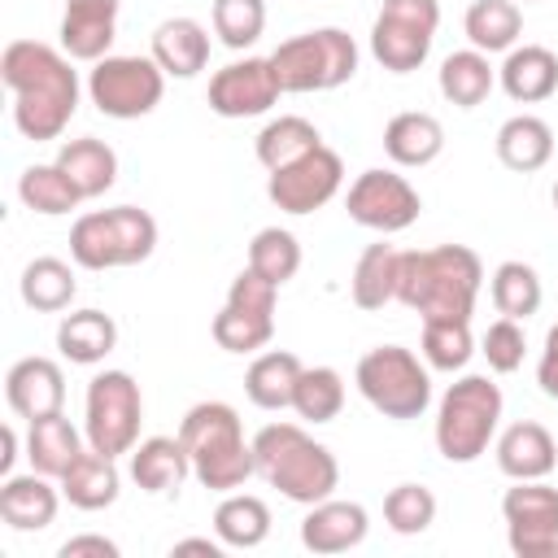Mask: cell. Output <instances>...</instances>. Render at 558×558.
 <instances>
[{"label":"cell","mask_w":558,"mask_h":558,"mask_svg":"<svg viewBox=\"0 0 558 558\" xmlns=\"http://www.w3.org/2000/svg\"><path fill=\"white\" fill-rule=\"evenodd\" d=\"M344 209H349V218H353L357 227L392 235V231H405V227L418 218L423 196H418V187H414L405 174H397V170H362V174L349 183Z\"/></svg>","instance_id":"obj_13"},{"label":"cell","mask_w":558,"mask_h":558,"mask_svg":"<svg viewBox=\"0 0 558 558\" xmlns=\"http://www.w3.org/2000/svg\"><path fill=\"white\" fill-rule=\"evenodd\" d=\"M118 344V323L105 310H74L57 323V349L74 366H96L113 353Z\"/></svg>","instance_id":"obj_26"},{"label":"cell","mask_w":558,"mask_h":558,"mask_svg":"<svg viewBox=\"0 0 558 558\" xmlns=\"http://www.w3.org/2000/svg\"><path fill=\"white\" fill-rule=\"evenodd\" d=\"M248 266L257 275H266L270 283L283 288L301 270V244H296V235L283 231V227H262L253 235V244H248Z\"/></svg>","instance_id":"obj_41"},{"label":"cell","mask_w":558,"mask_h":558,"mask_svg":"<svg viewBox=\"0 0 558 558\" xmlns=\"http://www.w3.org/2000/svg\"><path fill=\"white\" fill-rule=\"evenodd\" d=\"M501 519L519 558H558V488L545 480H514L501 497Z\"/></svg>","instance_id":"obj_12"},{"label":"cell","mask_w":558,"mask_h":558,"mask_svg":"<svg viewBox=\"0 0 558 558\" xmlns=\"http://www.w3.org/2000/svg\"><path fill=\"white\" fill-rule=\"evenodd\" d=\"M488 292H493L497 314H501V318H514V323H519V318H532V314L541 310V296H545L541 275H536L527 262H501V266L493 270Z\"/></svg>","instance_id":"obj_38"},{"label":"cell","mask_w":558,"mask_h":558,"mask_svg":"<svg viewBox=\"0 0 558 558\" xmlns=\"http://www.w3.org/2000/svg\"><path fill=\"white\" fill-rule=\"evenodd\" d=\"M214 532L227 549H257L270 536V506L253 493H227L214 510Z\"/></svg>","instance_id":"obj_32"},{"label":"cell","mask_w":558,"mask_h":558,"mask_svg":"<svg viewBox=\"0 0 558 558\" xmlns=\"http://www.w3.org/2000/svg\"><path fill=\"white\" fill-rule=\"evenodd\" d=\"M74 57L39 44V39H13L0 57V78L13 92V126L22 140H57L74 109H78V74L70 65Z\"/></svg>","instance_id":"obj_1"},{"label":"cell","mask_w":558,"mask_h":558,"mask_svg":"<svg viewBox=\"0 0 558 558\" xmlns=\"http://www.w3.org/2000/svg\"><path fill=\"white\" fill-rule=\"evenodd\" d=\"M545 349H549V353H558V323L549 327V336H545Z\"/></svg>","instance_id":"obj_51"},{"label":"cell","mask_w":558,"mask_h":558,"mask_svg":"<svg viewBox=\"0 0 558 558\" xmlns=\"http://www.w3.org/2000/svg\"><path fill=\"white\" fill-rule=\"evenodd\" d=\"M83 453V436L78 427L57 410V414H44V418H31V432H26V458L39 475H52L61 480Z\"/></svg>","instance_id":"obj_27"},{"label":"cell","mask_w":558,"mask_h":558,"mask_svg":"<svg viewBox=\"0 0 558 558\" xmlns=\"http://www.w3.org/2000/svg\"><path fill=\"white\" fill-rule=\"evenodd\" d=\"M554 209H558V183H554Z\"/></svg>","instance_id":"obj_52"},{"label":"cell","mask_w":558,"mask_h":558,"mask_svg":"<svg viewBox=\"0 0 558 558\" xmlns=\"http://www.w3.org/2000/svg\"><path fill=\"white\" fill-rule=\"evenodd\" d=\"M253 458H257V475L296 506H318L340 484L336 453L296 423H266L253 436Z\"/></svg>","instance_id":"obj_3"},{"label":"cell","mask_w":558,"mask_h":558,"mask_svg":"<svg viewBox=\"0 0 558 558\" xmlns=\"http://www.w3.org/2000/svg\"><path fill=\"white\" fill-rule=\"evenodd\" d=\"M283 92H331L357 74V44L340 26H318L283 39L270 52Z\"/></svg>","instance_id":"obj_7"},{"label":"cell","mask_w":558,"mask_h":558,"mask_svg":"<svg viewBox=\"0 0 558 558\" xmlns=\"http://www.w3.org/2000/svg\"><path fill=\"white\" fill-rule=\"evenodd\" d=\"M301 357L288 349H266L253 357V366L244 371V392L257 410H288L296 379H301Z\"/></svg>","instance_id":"obj_29"},{"label":"cell","mask_w":558,"mask_h":558,"mask_svg":"<svg viewBox=\"0 0 558 558\" xmlns=\"http://www.w3.org/2000/svg\"><path fill=\"white\" fill-rule=\"evenodd\" d=\"M484 283V266L466 244L414 248L397 266V301L427 318H471Z\"/></svg>","instance_id":"obj_2"},{"label":"cell","mask_w":558,"mask_h":558,"mask_svg":"<svg viewBox=\"0 0 558 558\" xmlns=\"http://www.w3.org/2000/svg\"><path fill=\"white\" fill-rule=\"evenodd\" d=\"M497 83L514 105H536L558 92V57L541 44H514L497 70Z\"/></svg>","instance_id":"obj_22"},{"label":"cell","mask_w":558,"mask_h":558,"mask_svg":"<svg viewBox=\"0 0 558 558\" xmlns=\"http://www.w3.org/2000/svg\"><path fill=\"white\" fill-rule=\"evenodd\" d=\"M74 292H78V283H74L70 262H61V257H35V262H26V270H22V301L31 310L61 314V310H70Z\"/></svg>","instance_id":"obj_37"},{"label":"cell","mask_w":558,"mask_h":558,"mask_svg":"<svg viewBox=\"0 0 558 558\" xmlns=\"http://www.w3.org/2000/svg\"><path fill=\"white\" fill-rule=\"evenodd\" d=\"M0 445H4V453H0V475H9L13 471V458H17V432L4 423L0 427Z\"/></svg>","instance_id":"obj_50"},{"label":"cell","mask_w":558,"mask_h":558,"mask_svg":"<svg viewBox=\"0 0 558 558\" xmlns=\"http://www.w3.org/2000/svg\"><path fill=\"white\" fill-rule=\"evenodd\" d=\"M17 196H22L26 209L48 214V218H61V214L78 209V201H83V192L70 183V174H65L57 161H48V166H26V170L17 174Z\"/></svg>","instance_id":"obj_36"},{"label":"cell","mask_w":558,"mask_h":558,"mask_svg":"<svg viewBox=\"0 0 558 558\" xmlns=\"http://www.w3.org/2000/svg\"><path fill=\"white\" fill-rule=\"evenodd\" d=\"M554 157V131L536 113H514L497 126V161L514 174H532Z\"/></svg>","instance_id":"obj_25"},{"label":"cell","mask_w":558,"mask_h":558,"mask_svg":"<svg viewBox=\"0 0 558 558\" xmlns=\"http://www.w3.org/2000/svg\"><path fill=\"white\" fill-rule=\"evenodd\" d=\"M475 353L471 318H427L423 323V357L436 371H462Z\"/></svg>","instance_id":"obj_40"},{"label":"cell","mask_w":558,"mask_h":558,"mask_svg":"<svg viewBox=\"0 0 558 558\" xmlns=\"http://www.w3.org/2000/svg\"><path fill=\"white\" fill-rule=\"evenodd\" d=\"M166 70L153 57H100L87 74V96L105 118L131 122L161 105Z\"/></svg>","instance_id":"obj_11"},{"label":"cell","mask_w":558,"mask_h":558,"mask_svg":"<svg viewBox=\"0 0 558 558\" xmlns=\"http://www.w3.org/2000/svg\"><path fill=\"white\" fill-rule=\"evenodd\" d=\"M61 488H52V475H4L0 484V519L13 532H44L57 519Z\"/></svg>","instance_id":"obj_19"},{"label":"cell","mask_w":558,"mask_h":558,"mask_svg":"<svg viewBox=\"0 0 558 558\" xmlns=\"http://www.w3.org/2000/svg\"><path fill=\"white\" fill-rule=\"evenodd\" d=\"M480 353L488 357V366H493L497 375L519 371V366H523V353H527L523 327H519L514 318H497V323H488V331H484V349H480Z\"/></svg>","instance_id":"obj_45"},{"label":"cell","mask_w":558,"mask_h":558,"mask_svg":"<svg viewBox=\"0 0 558 558\" xmlns=\"http://www.w3.org/2000/svg\"><path fill=\"white\" fill-rule=\"evenodd\" d=\"M153 248H157V222L148 209H135V205L92 209L70 227V257L83 270L135 266L153 257Z\"/></svg>","instance_id":"obj_5"},{"label":"cell","mask_w":558,"mask_h":558,"mask_svg":"<svg viewBox=\"0 0 558 558\" xmlns=\"http://www.w3.org/2000/svg\"><path fill=\"white\" fill-rule=\"evenodd\" d=\"M187 475H192V458L179 436H148L131 449V480L153 497L179 493Z\"/></svg>","instance_id":"obj_21"},{"label":"cell","mask_w":558,"mask_h":558,"mask_svg":"<svg viewBox=\"0 0 558 558\" xmlns=\"http://www.w3.org/2000/svg\"><path fill=\"white\" fill-rule=\"evenodd\" d=\"M292 410L305 423H331L344 410V379L331 366H305L292 392Z\"/></svg>","instance_id":"obj_39"},{"label":"cell","mask_w":558,"mask_h":558,"mask_svg":"<svg viewBox=\"0 0 558 558\" xmlns=\"http://www.w3.org/2000/svg\"><path fill=\"white\" fill-rule=\"evenodd\" d=\"M436 26L440 0H384L371 26V57L392 74H410L427 61Z\"/></svg>","instance_id":"obj_10"},{"label":"cell","mask_w":558,"mask_h":558,"mask_svg":"<svg viewBox=\"0 0 558 558\" xmlns=\"http://www.w3.org/2000/svg\"><path fill=\"white\" fill-rule=\"evenodd\" d=\"M179 440L192 458V475L209 493H235L253 471V440H244V423L227 401H201L183 414Z\"/></svg>","instance_id":"obj_4"},{"label":"cell","mask_w":558,"mask_h":558,"mask_svg":"<svg viewBox=\"0 0 558 558\" xmlns=\"http://www.w3.org/2000/svg\"><path fill=\"white\" fill-rule=\"evenodd\" d=\"M61 558H118V545L109 541V536H70L61 549H57Z\"/></svg>","instance_id":"obj_47"},{"label":"cell","mask_w":558,"mask_h":558,"mask_svg":"<svg viewBox=\"0 0 558 558\" xmlns=\"http://www.w3.org/2000/svg\"><path fill=\"white\" fill-rule=\"evenodd\" d=\"M4 397L17 418H44L65 405V375L52 357H22L4 375Z\"/></svg>","instance_id":"obj_16"},{"label":"cell","mask_w":558,"mask_h":558,"mask_svg":"<svg viewBox=\"0 0 558 558\" xmlns=\"http://www.w3.org/2000/svg\"><path fill=\"white\" fill-rule=\"evenodd\" d=\"M536 384H541V392H545L549 401H558V353L541 349V362H536Z\"/></svg>","instance_id":"obj_48"},{"label":"cell","mask_w":558,"mask_h":558,"mask_svg":"<svg viewBox=\"0 0 558 558\" xmlns=\"http://www.w3.org/2000/svg\"><path fill=\"white\" fill-rule=\"evenodd\" d=\"M140 423H144V397L140 384L126 371H100L87 384L83 397V436L87 449L122 458L140 445Z\"/></svg>","instance_id":"obj_9"},{"label":"cell","mask_w":558,"mask_h":558,"mask_svg":"<svg viewBox=\"0 0 558 558\" xmlns=\"http://www.w3.org/2000/svg\"><path fill=\"white\" fill-rule=\"evenodd\" d=\"M340 183H344V161H340V153L336 148H327V144H318L314 153H305L301 161H292V166H283V170H270V179H266V196L283 209V214H314V209H323L336 192H340Z\"/></svg>","instance_id":"obj_14"},{"label":"cell","mask_w":558,"mask_h":558,"mask_svg":"<svg viewBox=\"0 0 558 558\" xmlns=\"http://www.w3.org/2000/svg\"><path fill=\"white\" fill-rule=\"evenodd\" d=\"M318 144H323V135H318V126L310 118L283 113V118H275V122H266L257 131V161L266 170H283V166L301 161L305 153H314Z\"/></svg>","instance_id":"obj_35"},{"label":"cell","mask_w":558,"mask_h":558,"mask_svg":"<svg viewBox=\"0 0 558 558\" xmlns=\"http://www.w3.org/2000/svg\"><path fill=\"white\" fill-rule=\"evenodd\" d=\"M440 148H445V126L423 109H405V113L388 118V126H384V153L392 166H405V170L432 166L440 157Z\"/></svg>","instance_id":"obj_24"},{"label":"cell","mask_w":558,"mask_h":558,"mask_svg":"<svg viewBox=\"0 0 558 558\" xmlns=\"http://www.w3.org/2000/svg\"><path fill=\"white\" fill-rule=\"evenodd\" d=\"M462 31L480 52H510L523 35V13L514 0H471Z\"/></svg>","instance_id":"obj_34"},{"label":"cell","mask_w":558,"mask_h":558,"mask_svg":"<svg viewBox=\"0 0 558 558\" xmlns=\"http://www.w3.org/2000/svg\"><path fill=\"white\" fill-rule=\"evenodd\" d=\"M222 541H209V536H187V541H174V554H209V558H222Z\"/></svg>","instance_id":"obj_49"},{"label":"cell","mask_w":558,"mask_h":558,"mask_svg":"<svg viewBox=\"0 0 558 558\" xmlns=\"http://www.w3.org/2000/svg\"><path fill=\"white\" fill-rule=\"evenodd\" d=\"M57 166L70 174V183L83 192V201L105 196L113 187V179H118V153L96 135L65 140L61 153H57Z\"/></svg>","instance_id":"obj_30"},{"label":"cell","mask_w":558,"mask_h":558,"mask_svg":"<svg viewBox=\"0 0 558 558\" xmlns=\"http://www.w3.org/2000/svg\"><path fill=\"white\" fill-rule=\"evenodd\" d=\"M166 78H192L209 61V31L196 17H166L153 31V52H148Z\"/></svg>","instance_id":"obj_23"},{"label":"cell","mask_w":558,"mask_h":558,"mask_svg":"<svg viewBox=\"0 0 558 558\" xmlns=\"http://www.w3.org/2000/svg\"><path fill=\"white\" fill-rule=\"evenodd\" d=\"M523 4H527V0H523Z\"/></svg>","instance_id":"obj_53"},{"label":"cell","mask_w":558,"mask_h":558,"mask_svg":"<svg viewBox=\"0 0 558 558\" xmlns=\"http://www.w3.org/2000/svg\"><path fill=\"white\" fill-rule=\"evenodd\" d=\"M209 22H214V35L240 52L257 44L266 31V0H214Z\"/></svg>","instance_id":"obj_42"},{"label":"cell","mask_w":558,"mask_h":558,"mask_svg":"<svg viewBox=\"0 0 558 558\" xmlns=\"http://www.w3.org/2000/svg\"><path fill=\"white\" fill-rule=\"evenodd\" d=\"M275 301H279V283H270L266 275H257L253 266H244L231 288H227V305L231 310H244V314H262V318H275Z\"/></svg>","instance_id":"obj_46"},{"label":"cell","mask_w":558,"mask_h":558,"mask_svg":"<svg viewBox=\"0 0 558 558\" xmlns=\"http://www.w3.org/2000/svg\"><path fill=\"white\" fill-rule=\"evenodd\" d=\"M501 423V388L488 375H462L436 410V449L445 462H475Z\"/></svg>","instance_id":"obj_6"},{"label":"cell","mask_w":558,"mask_h":558,"mask_svg":"<svg viewBox=\"0 0 558 558\" xmlns=\"http://www.w3.org/2000/svg\"><path fill=\"white\" fill-rule=\"evenodd\" d=\"M118 9L122 0H65L61 13V52L74 61H100L109 57V44L118 35Z\"/></svg>","instance_id":"obj_17"},{"label":"cell","mask_w":558,"mask_h":558,"mask_svg":"<svg viewBox=\"0 0 558 558\" xmlns=\"http://www.w3.org/2000/svg\"><path fill=\"white\" fill-rule=\"evenodd\" d=\"M366 527H371V519L357 501L327 497V501L310 506V514L301 519V545L310 554H344L366 541Z\"/></svg>","instance_id":"obj_18"},{"label":"cell","mask_w":558,"mask_h":558,"mask_svg":"<svg viewBox=\"0 0 558 558\" xmlns=\"http://www.w3.org/2000/svg\"><path fill=\"white\" fill-rule=\"evenodd\" d=\"M279 96H283V87H279L270 57H244V61L222 65L205 92V100L218 118H257V113L275 109Z\"/></svg>","instance_id":"obj_15"},{"label":"cell","mask_w":558,"mask_h":558,"mask_svg":"<svg viewBox=\"0 0 558 558\" xmlns=\"http://www.w3.org/2000/svg\"><path fill=\"white\" fill-rule=\"evenodd\" d=\"M397 266H401V253L392 244H366L357 266H353V279H349V296L357 310H384L388 301H397Z\"/></svg>","instance_id":"obj_33"},{"label":"cell","mask_w":558,"mask_h":558,"mask_svg":"<svg viewBox=\"0 0 558 558\" xmlns=\"http://www.w3.org/2000/svg\"><path fill=\"white\" fill-rule=\"evenodd\" d=\"M209 331H214L218 349H227V353H257V349L270 344V336H275V318H262V314H244V310L222 305V310L214 314Z\"/></svg>","instance_id":"obj_44"},{"label":"cell","mask_w":558,"mask_h":558,"mask_svg":"<svg viewBox=\"0 0 558 558\" xmlns=\"http://www.w3.org/2000/svg\"><path fill=\"white\" fill-rule=\"evenodd\" d=\"M497 466L501 475L510 480H545L554 466H558V445L554 436L523 418V423H510L501 436H497Z\"/></svg>","instance_id":"obj_20"},{"label":"cell","mask_w":558,"mask_h":558,"mask_svg":"<svg viewBox=\"0 0 558 558\" xmlns=\"http://www.w3.org/2000/svg\"><path fill=\"white\" fill-rule=\"evenodd\" d=\"M440 96L458 109H475L488 100L493 83H497V70L488 65V52L480 48H462V52H449L440 61Z\"/></svg>","instance_id":"obj_31"},{"label":"cell","mask_w":558,"mask_h":558,"mask_svg":"<svg viewBox=\"0 0 558 558\" xmlns=\"http://www.w3.org/2000/svg\"><path fill=\"white\" fill-rule=\"evenodd\" d=\"M357 392L384 414V418H418L427 405H432V379H427V366L401 349V344H379L371 353H362L357 371Z\"/></svg>","instance_id":"obj_8"},{"label":"cell","mask_w":558,"mask_h":558,"mask_svg":"<svg viewBox=\"0 0 558 558\" xmlns=\"http://www.w3.org/2000/svg\"><path fill=\"white\" fill-rule=\"evenodd\" d=\"M118 493H122V475H118L113 458L96 453V449H83L78 462L61 475V497L74 510H105L118 501Z\"/></svg>","instance_id":"obj_28"},{"label":"cell","mask_w":558,"mask_h":558,"mask_svg":"<svg viewBox=\"0 0 558 558\" xmlns=\"http://www.w3.org/2000/svg\"><path fill=\"white\" fill-rule=\"evenodd\" d=\"M384 523L397 536L427 532L436 523V497H432V488H423V484H397V488H388V497H384Z\"/></svg>","instance_id":"obj_43"}]
</instances>
